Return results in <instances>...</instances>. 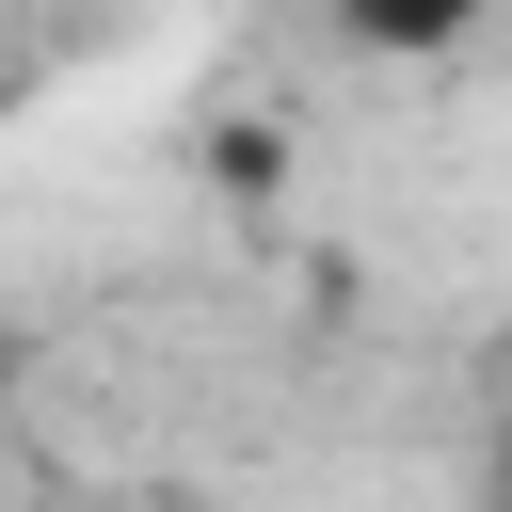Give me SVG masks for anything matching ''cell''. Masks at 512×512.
I'll list each match as a JSON object with an SVG mask.
<instances>
[{
  "instance_id": "cell-1",
  "label": "cell",
  "mask_w": 512,
  "mask_h": 512,
  "mask_svg": "<svg viewBox=\"0 0 512 512\" xmlns=\"http://www.w3.org/2000/svg\"><path fill=\"white\" fill-rule=\"evenodd\" d=\"M336 16H352L368 48H464V32H480V0H336Z\"/></svg>"
}]
</instances>
